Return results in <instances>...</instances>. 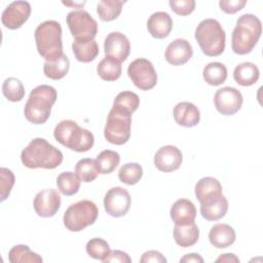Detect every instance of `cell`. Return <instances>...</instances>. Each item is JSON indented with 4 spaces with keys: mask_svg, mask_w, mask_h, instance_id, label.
Segmentation results:
<instances>
[{
    "mask_svg": "<svg viewBox=\"0 0 263 263\" xmlns=\"http://www.w3.org/2000/svg\"><path fill=\"white\" fill-rule=\"evenodd\" d=\"M70 68V61L65 53H62L55 59L45 61L43 66L44 75L52 80L64 78Z\"/></svg>",
    "mask_w": 263,
    "mask_h": 263,
    "instance_id": "obj_25",
    "label": "cell"
},
{
    "mask_svg": "<svg viewBox=\"0 0 263 263\" xmlns=\"http://www.w3.org/2000/svg\"><path fill=\"white\" fill-rule=\"evenodd\" d=\"M57 98L58 92L50 85L41 84L33 88L24 109L26 119L33 124L45 123L50 116L51 107Z\"/></svg>",
    "mask_w": 263,
    "mask_h": 263,
    "instance_id": "obj_3",
    "label": "cell"
},
{
    "mask_svg": "<svg viewBox=\"0 0 263 263\" xmlns=\"http://www.w3.org/2000/svg\"><path fill=\"white\" fill-rule=\"evenodd\" d=\"M123 0H102L97 5V12L99 17L104 22H111L116 20L122 10Z\"/></svg>",
    "mask_w": 263,
    "mask_h": 263,
    "instance_id": "obj_31",
    "label": "cell"
},
{
    "mask_svg": "<svg viewBox=\"0 0 263 263\" xmlns=\"http://www.w3.org/2000/svg\"><path fill=\"white\" fill-rule=\"evenodd\" d=\"M216 262H239V259L234 254H223L216 259Z\"/></svg>",
    "mask_w": 263,
    "mask_h": 263,
    "instance_id": "obj_45",
    "label": "cell"
},
{
    "mask_svg": "<svg viewBox=\"0 0 263 263\" xmlns=\"http://www.w3.org/2000/svg\"><path fill=\"white\" fill-rule=\"evenodd\" d=\"M228 211V201L224 195L218 200L208 203L200 204V214L208 221H217L223 218Z\"/></svg>",
    "mask_w": 263,
    "mask_h": 263,
    "instance_id": "obj_30",
    "label": "cell"
},
{
    "mask_svg": "<svg viewBox=\"0 0 263 263\" xmlns=\"http://www.w3.org/2000/svg\"><path fill=\"white\" fill-rule=\"evenodd\" d=\"M195 39L201 51L208 57H218L225 49L226 34L215 18H205L197 25Z\"/></svg>",
    "mask_w": 263,
    "mask_h": 263,
    "instance_id": "obj_5",
    "label": "cell"
},
{
    "mask_svg": "<svg viewBox=\"0 0 263 263\" xmlns=\"http://www.w3.org/2000/svg\"><path fill=\"white\" fill-rule=\"evenodd\" d=\"M3 96L10 102H20L25 97V87L23 82L16 77H8L2 84Z\"/></svg>",
    "mask_w": 263,
    "mask_h": 263,
    "instance_id": "obj_35",
    "label": "cell"
},
{
    "mask_svg": "<svg viewBox=\"0 0 263 263\" xmlns=\"http://www.w3.org/2000/svg\"><path fill=\"white\" fill-rule=\"evenodd\" d=\"M72 50L75 59L81 63L92 62L100 52L99 45L95 39L88 41L74 40L72 43Z\"/></svg>",
    "mask_w": 263,
    "mask_h": 263,
    "instance_id": "obj_26",
    "label": "cell"
},
{
    "mask_svg": "<svg viewBox=\"0 0 263 263\" xmlns=\"http://www.w3.org/2000/svg\"><path fill=\"white\" fill-rule=\"evenodd\" d=\"M53 136L60 144L76 152H86L95 143L93 135L71 119L59 122L54 127Z\"/></svg>",
    "mask_w": 263,
    "mask_h": 263,
    "instance_id": "obj_4",
    "label": "cell"
},
{
    "mask_svg": "<svg viewBox=\"0 0 263 263\" xmlns=\"http://www.w3.org/2000/svg\"><path fill=\"white\" fill-rule=\"evenodd\" d=\"M33 206L39 217H52L61 206V196L54 189H43L35 195Z\"/></svg>",
    "mask_w": 263,
    "mask_h": 263,
    "instance_id": "obj_14",
    "label": "cell"
},
{
    "mask_svg": "<svg viewBox=\"0 0 263 263\" xmlns=\"http://www.w3.org/2000/svg\"><path fill=\"white\" fill-rule=\"evenodd\" d=\"M168 4L171 9L178 15H188L195 9L194 0H171Z\"/></svg>",
    "mask_w": 263,
    "mask_h": 263,
    "instance_id": "obj_40",
    "label": "cell"
},
{
    "mask_svg": "<svg viewBox=\"0 0 263 263\" xmlns=\"http://www.w3.org/2000/svg\"><path fill=\"white\" fill-rule=\"evenodd\" d=\"M170 214L175 225H183L194 222L196 217V208L191 200L187 198H180L174 202Z\"/></svg>",
    "mask_w": 263,
    "mask_h": 263,
    "instance_id": "obj_21",
    "label": "cell"
},
{
    "mask_svg": "<svg viewBox=\"0 0 263 263\" xmlns=\"http://www.w3.org/2000/svg\"><path fill=\"white\" fill-rule=\"evenodd\" d=\"M104 49L106 57H111L122 63L129 54L130 43L124 34L120 32H111L105 38Z\"/></svg>",
    "mask_w": 263,
    "mask_h": 263,
    "instance_id": "obj_16",
    "label": "cell"
},
{
    "mask_svg": "<svg viewBox=\"0 0 263 263\" xmlns=\"http://www.w3.org/2000/svg\"><path fill=\"white\" fill-rule=\"evenodd\" d=\"M180 262H186V263H190V262H199V263H202L203 262V259L202 257H200V255L198 254H195V253H191V254H187L185 255L184 257H182L180 259Z\"/></svg>",
    "mask_w": 263,
    "mask_h": 263,
    "instance_id": "obj_44",
    "label": "cell"
},
{
    "mask_svg": "<svg viewBox=\"0 0 263 263\" xmlns=\"http://www.w3.org/2000/svg\"><path fill=\"white\" fill-rule=\"evenodd\" d=\"M130 195L122 187H112L104 197V208L108 215L119 218L127 214L130 208Z\"/></svg>",
    "mask_w": 263,
    "mask_h": 263,
    "instance_id": "obj_12",
    "label": "cell"
},
{
    "mask_svg": "<svg viewBox=\"0 0 263 263\" xmlns=\"http://www.w3.org/2000/svg\"><path fill=\"white\" fill-rule=\"evenodd\" d=\"M174 239L176 243L182 248L194 246L199 237V229L194 222L183 225H175Z\"/></svg>",
    "mask_w": 263,
    "mask_h": 263,
    "instance_id": "obj_23",
    "label": "cell"
},
{
    "mask_svg": "<svg viewBox=\"0 0 263 263\" xmlns=\"http://www.w3.org/2000/svg\"><path fill=\"white\" fill-rule=\"evenodd\" d=\"M193 55V49L189 41L178 38L171 42L164 53L166 62L173 66H181L186 64Z\"/></svg>",
    "mask_w": 263,
    "mask_h": 263,
    "instance_id": "obj_18",
    "label": "cell"
},
{
    "mask_svg": "<svg viewBox=\"0 0 263 263\" xmlns=\"http://www.w3.org/2000/svg\"><path fill=\"white\" fill-rule=\"evenodd\" d=\"M140 106V98L137 93L124 90L119 92L113 102V107L120 109L124 112H127L128 114H133Z\"/></svg>",
    "mask_w": 263,
    "mask_h": 263,
    "instance_id": "obj_34",
    "label": "cell"
},
{
    "mask_svg": "<svg viewBox=\"0 0 263 263\" xmlns=\"http://www.w3.org/2000/svg\"><path fill=\"white\" fill-rule=\"evenodd\" d=\"M141 263H149V262H154V263H165L166 262V258L158 251H147L145 252L141 259H140Z\"/></svg>",
    "mask_w": 263,
    "mask_h": 263,
    "instance_id": "obj_43",
    "label": "cell"
},
{
    "mask_svg": "<svg viewBox=\"0 0 263 263\" xmlns=\"http://www.w3.org/2000/svg\"><path fill=\"white\" fill-rule=\"evenodd\" d=\"M10 263H41L43 260L40 255L32 252L26 245H16L8 253Z\"/></svg>",
    "mask_w": 263,
    "mask_h": 263,
    "instance_id": "obj_29",
    "label": "cell"
},
{
    "mask_svg": "<svg viewBox=\"0 0 263 263\" xmlns=\"http://www.w3.org/2000/svg\"><path fill=\"white\" fill-rule=\"evenodd\" d=\"M132 115L112 107L109 111L104 128L105 139L114 145L125 144L130 137Z\"/></svg>",
    "mask_w": 263,
    "mask_h": 263,
    "instance_id": "obj_8",
    "label": "cell"
},
{
    "mask_svg": "<svg viewBox=\"0 0 263 263\" xmlns=\"http://www.w3.org/2000/svg\"><path fill=\"white\" fill-rule=\"evenodd\" d=\"M262 33V23L258 16L246 13L238 17L231 36V48L236 54L250 53L258 43Z\"/></svg>",
    "mask_w": 263,
    "mask_h": 263,
    "instance_id": "obj_2",
    "label": "cell"
},
{
    "mask_svg": "<svg viewBox=\"0 0 263 263\" xmlns=\"http://www.w3.org/2000/svg\"><path fill=\"white\" fill-rule=\"evenodd\" d=\"M35 41L38 53L45 61L52 60L63 52L62 27L57 21H45L35 30Z\"/></svg>",
    "mask_w": 263,
    "mask_h": 263,
    "instance_id": "obj_6",
    "label": "cell"
},
{
    "mask_svg": "<svg viewBox=\"0 0 263 263\" xmlns=\"http://www.w3.org/2000/svg\"><path fill=\"white\" fill-rule=\"evenodd\" d=\"M103 263H110V262H115V263H130L132 258L128 256L127 253L120 251V250H113L110 251L109 255L105 260L102 261Z\"/></svg>",
    "mask_w": 263,
    "mask_h": 263,
    "instance_id": "obj_42",
    "label": "cell"
},
{
    "mask_svg": "<svg viewBox=\"0 0 263 263\" xmlns=\"http://www.w3.org/2000/svg\"><path fill=\"white\" fill-rule=\"evenodd\" d=\"M143 177V168L137 162L123 164L118 171V179L126 185L137 184Z\"/></svg>",
    "mask_w": 263,
    "mask_h": 263,
    "instance_id": "obj_37",
    "label": "cell"
},
{
    "mask_svg": "<svg viewBox=\"0 0 263 263\" xmlns=\"http://www.w3.org/2000/svg\"><path fill=\"white\" fill-rule=\"evenodd\" d=\"M175 121L184 127H193L199 123L200 112L198 108L190 102H180L173 110Z\"/></svg>",
    "mask_w": 263,
    "mask_h": 263,
    "instance_id": "obj_19",
    "label": "cell"
},
{
    "mask_svg": "<svg viewBox=\"0 0 263 263\" xmlns=\"http://www.w3.org/2000/svg\"><path fill=\"white\" fill-rule=\"evenodd\" d=\"M260 76L259 68L251 62L238 64L233 71L235 82L241 86H251L255 84Z\"/></svg>",
    "mask_w": 263,
    "mask_h": 263,
    "instance_id": "obj_24",
    "label": "cell"
},
{
    "mask_svg": "<svg viewBox=\"0 0 263 263\" xmlns=\"http://www.w3.org/2000/svg\"><path fill=\"white\" fill-rule=\"evenodd\" d=\"M234 229L225 223L215 224L209 232V240L216 249H225L235 241Z\"/></svg>",
    "mask_w": 263,
    "mask_h": 263,
    "instance_id": "obj_22",
    "label": "cell"
},
{
    "mask_svg": "<svg viewBox=\"0 0 263 263\" xmlns=\"http://www.w3.org/2000/svg\"><path fill=\"white\" fill-rule=\"evenodd\" d=\"M147 29L150 35L156 39L166 38L173 29V20L167 12H154L147 21Z\"/></svg>",
    "mask_w": 263,
    "mask_h": 263,
    "instance_id": "obj_20",
    "label": "cell"
},
{
    "mask_svg": "<svg viewBox=\"0 0 263 263\" xmlns=\"http://www.w3.org/2000/svg\"><path fill=\"white\" fill-rule=\"evenodd\" d=\"M99 215L96 203L88 199L79 200L72 203L65 212L63 221L65 227L73 232L83 230L85 227L92 225Z\"/></svg>",
    "mask_w": 263,
    "mask_h": 263,
    "instance_id": "obj_7",
    "label": "cell"
},
{
    "mask_svg": "<svg viewBox=\"0 0 263 263\" xmlns=\"http://www.w3.org/2000/svg\"><path fill=\"white\" fill-rule=\"evenodd\" d=\"M80 180L72 172H63L57 178V186L60 192L66 196L74 195L80 188Z\"/></svg>",
    "mask_w": 263,
    "mask_h": 263,
    "instance_id": "obj_33",
    "label": "cell"
},
{
    "mask_svg": "<svg viewBox=\"0 0 263 263\" xmlns=\"http://www.w3.org/2000/svg\"><path fill=\"white\" fill-rule=\"evenodd\" d=\"M97 72L105 81H115L121 76V63L111 57H105L98 65Z\"/></svg>",
    "mask_w": 263,
    "mask_h": 263,
    "instance_id": "obj_28",
    "label": "cell"
},
{
    "mask_svg": "<svg viewBox=\"0 0 263 263\" xmlns=\"http://www.w3.org/2000/svg\"><path fill=\"white\" fill-rule=\"evenodd\" d=\"M21 160L28 168L52 170L63 162V153L45 139L35 138L23 149Z\"/></svg>",
    "mask_w": 263,
    "mask_h": 263,
    "instance_id": "obj_1",
    "label": "cell"
},
{
    "mask_svg": "<svg viewBox=\"0 0 263 263\" xmlns=\"http://www.w3.org/2000/svg\"><path fill=\"white\" fill-rule=\"evenodd\" d=\"M66 22L71 35L78 41L93 40L98 33V23L85 10L78 9L67 14Z\"/></svg>",
    "mask_w": 263,
    "mask_h": 263,
    "instance_id": "obj_9",
    "label": "cell"
},
{
    "mask_svg": "<svg viewBox=\"0 0 263 263\" xmlns=\"http://www.w3.org/2000/svg\"><path fill=\"white\" fill-rule=\"evenodd\" d=\"M127 75L139 89H152L157 83V73L153 64L147 59H136L127 67Z\"/></svg>",
    "mask_w": 263,
    "mask_h": 263,
    "instance_id": "obj_10",
    "label": "cell"
},
{
    "mask_svg": "<svg viewBox=\"0 0 263 263\" xmlns=\"http://www.w3.org/2000/svg\"><path fill=\"white\" fill-rule=\"evenodd\" d=\"M85 250L89 257L101 261L105 260L111 251L109 243L100 237L89 239L85 246Z\"/></svg>",
    "mask_w": 263,
    "mask_h": 263,
    "instance_id": "obj_38",
    "label": "cell"
},
{
    "mask_svg": "<svg viewBox=\"0 0 263 263\" xmlns=\"http://www.w3.org/2000/svg\"><path fill=\"white\" fill-rule=\"evenodd\" d=\"M247 4L246 0H221L219 1V6L221 10L228 14H233L241 10Z\"/></svg>",
    "mask_w": 263,
    "mask_h": 263,
    "instance_id": "obj_41",
    "label": "cell"
},
{
    "mask_svg": "<svg viewBox=\"0 0 263 263\" xmlns=\"http://www.w3.org/2000/svg\"><path fill=\"white\" fill-rule=\"evenodd\" d=\"M243 98L241 92L235 87L225 86L219 88L214 96V104L222 115H234L241 108Z\"/></svg>",
    "mask_w": 263,
    "mask_h": 263,
    "instance_id": "obj_11",
    "label": "cell"
},
{
    "mask_svg": "<svg viewBox=\"0 0 263 263\" xmlns=\"http://www.w3.org/2000/svg\"><path fill=\"white\" fill-rule=\"evenodd\" d=\"M202 77L210 85H221L227 79V68L224 64L219 62L209 63L202 70Z\"/></svg>",
    "mask_w": 263,
    "mask_h": 263,
    "instance_id": "obj_27",
    "label": "cell"
},
{
    "mask_svg": "<svg viewBox=\"0 0 263 263\" xmlns=\"http://www.w3.org/2000/svg\"><path fill=\"white\" fill-rule=\"evenodd\" d=\"M75 174L81 182L90 183L100 174L96 159L82 158L75 165Z\"/></svg>",
    "mask_w": 263,
    "mask_h": 263,
    "instance_id": "obj_32",
    "label": "cell"
},
{
    "mask_svg": "<svg viewBox=\"0 0 263 263\" xmlns=\"http://www.w3.org/2000/svg\"><path fill=\"white\" fill-rule=\"evenodd\" d=\"M15 178L13 173L6 168L1 167L0 168V200L4 201L10 194L11 189L14 185Z\"/></svg>",
    "mask_w": 263,
    "mask_h": 263,
    "instance_id": "obj_39",
    "label": "cell"
},
{
    "mask_svg": "<svg viewBox=\"0 0 263 263\" xmlns=\"http://www.w3.org/2000/svg\"><path fill=\"white\" fill-rule=\"evenodd\" d=\"M31 14V5L28 1H13L2 12L1 22L5 28L16 30L21 28Z\"/></svg>",
    "mask_w": 263,
    "mask_h": 263,
    "instance_id": "obj_13",
    "label": "cell"
},
{
    "mask_svg": "<svg viewBox=\"0 0 263 263\" xmlns=\"http://www.w3.org/2000/svg\"><path fill=\"white\" fill-rule=\"evenodd\" d=\"M183 161L181 150L173 145L160 147L154 155V165L160 172L170 173L178 170Z\"/></svg>",
    "mask_w": 263,
    "mask_h": 263,
    "instance_id": "obj_15",
    "label": "cell"
},
{
    "mask_svg": "<svg viewBox=\"0 0 263 263\" xmlns=\"http://www.w3.org/2000/svg\"><path fill=\"white\" fill-rule=\"evenodd\" d=\"M100 174L107 175L115 171L120 162V155L113 150H103L96 158Z\"/></svg>",
    "mask_w": 263,
    "mask_h": 263,
    "instance_id": "obj_36",
    "label": "cell"
},
{
    "mask_svg": "<svg viewBox=\"0 0 263 263\" xmlns=\"http://www.w3.org/2000/svg\"><path fill=\"white\" fill-rule=\"evenodd\" d=\"M194 192L200 204L214 202L223 195L221 183L213 177H203L197 181Z\"/></svg>",
    "mask_w": 263,
    "mask_h": 263,
    "instance_id": "obj_17",
    "label": "cell"
}]
</instances>
